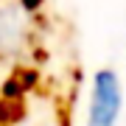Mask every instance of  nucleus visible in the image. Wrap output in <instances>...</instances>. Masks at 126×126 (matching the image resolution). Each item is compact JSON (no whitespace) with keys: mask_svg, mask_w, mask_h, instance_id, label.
I'll list each match as a JSON object with an SVG mask.
<instances>
[{"mask_svg":"<svg viewBox=\"0 0 126 126\" xmlns=\"http://www.w3.org/2000/svg\"><path fill=\"white\" fill-rule=\"evenodd\" d=\"M123 107V84L112 67H101L93 76L90 104H87V123L84 126H118Z\"/></svg>","mask_w":126,"mask_h":126,"instance_id":"obj_1","label":"nucleus"},{"mask_svg":"<svg viewBox=\"0 0 126 126\" xmlns=\"http://www.w3.org/2000/svg\"><path fill=\"white\" fill-rule=\"evenodd\" d=\"M25 23L20 20L17 9H0V53H14L23 45Z\"/></svg>","mask_w":126,"mask_h":126,"instance_id":"obj_2","label":"nucleus"},{"mask_svg":"<svg viewBox=\"0 0 126 126\" xmlns=\"http://www.w3.org/2000/svg\"><path fill=\"white\" fill-rule=\"evenodd\" d=\"M25 118V101H6L0 98V126H14Z\"/></svg>","mask_w":126,"mask_h":126,"instance_id":"obj_3","label":"nucleus"},{"mask_svg":"<svg viewBox=\"0 0 126 126\" xmlns=\"http://www.w3.org/2000/svg\"><path fill=\"white\" fill-rule=\"evenodd\" d=\"M0 98H6V101H25V90H23V84L14 76H9L0 84Z\"/></svg>","mask_w":126,"mask_h":126,"instance_id":"obj_4","label":"nucleus"},{"mask_svg":"<svg viewBox=\"0 0 126 126\" xmlns=\"http://www.w3.org/2000/svg\"><path fill=\"white\" fill-rule=\"evenodd\" d=\"M11 76L17 79L20 84H23V90H25V93H28V90H34V87L39 84V70H36V67H17Z\"/></svg>","mask_w":126,"mask_h":126,"instance_id":"obj_5","label":"nucleus"},{"mask_svg":"<svg viewBox=\"0 0 126 126\" xmlns=\"http://www.w3.org/2000/svg\"><path fill=\"white\" fill-rule=\"evenodd\" d=\"M17 3H20V9H23V11L36 14V11L42 9V6H45V0H17Z\"/></svg>","mask_w":126,"mask_h":126,"instance_id":"obj_6","label":"nucleus"}]
</instances>
